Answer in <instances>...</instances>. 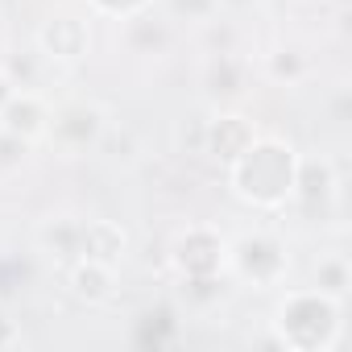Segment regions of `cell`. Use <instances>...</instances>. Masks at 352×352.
I'll return each mask as SVG.
<instances>
[{
    "instance_id": "9",
    "label": "cell",
    "mask_w": 352,
    "mask_h": 352,
    "mask_svg": "<svg viewBox=\"0 0 352 352\" xmlns=\"http://www.w3.org/2000/svg\"><path fill=\"white\" fill-rule=\"evenodd\" d=\"M25 145H30L25 137L0 129V170H17V166L25 162Z\"/></svg>"
},
{
    "instance_id": "2",
    "label": "cell",
    "mask_w": 352,
    "mask_h": 352,
    "mask_svg": "<svg viewBox=\"0 0 352 352\" xmlns=\"http://www.w3.org/2000/svg\"><path fill=\"white\" fill-rule=\"evenodd\" d=\"M104 129H108L104 108H96V104H87V100L63 104L58 112H50V124H46L50 141H58L67 153H83L87 145H96V141L104 137Z\"/></svg>"
},
{
    "instance_id": "6",
    "label": "cell",
    "mask_w": 352,
    "mask_h": 352,
    "mask_svg": "<svg viewBox=\"0 0 352 352\" xmlns=\"http://www.w3.org/2000/svg\"><path fill=\"white\" fill-rule=\"evenodd\" d=\"M124 253V232L108 220H91L83 224V249H79V261H104V265H116V257Z\"/></svg>"
},
{
    "instance_id": "10",
    "label": "cell",
    "mask_w": 352,
    "mask_h": 352,
    "mask_svg": "<svg viewBox=\"0 0 352 352\" xmlns=\"http://www.w3.org/2000/svg\"><path fill=\"white\" fill-rule=\"evenodd\" d=\"M9 340H13V323L0 315V344H9Z\"/></svg>"
},
{
    "instance_id": "1",
    "label": "cell",
    "mask_w": 352,
    "mask_h": 352,
    "mask_svg": "<svg viewBox=\"0 0 352 352\" xmlns=\"http://www.w3.org/2000/svg\"><path fill=\"white\" fill-rule=\"evenodd\" d=\"M294 179H298V157L282 141H257L253 137L232 157V187L249 204H261V208L286 204V195H294Z\"/></svg>"
},
{
    "instance_id": "12",
    "label": "cell",
    "mask_w": 352,
    "mask_h": 352,
    "mask_svg": "<svg viewBox=\"0 0 352 352\" xmlns=\"http://www.w3.org/2000/svg\"><path fill=\"white\" fill-rule=\"evenodd\" d=\"M228 5H249V0H228Z\"/></svg>"
},
{
    "instance_id": "11",
    "label": "cell",
    "mask_w": 352,
    "mask_h": 352,
    "mask_svg": "<svg viewBox=\"0 0 352 352\" xmlns=\"http://www.w3.org/2000/svg\"><path fill=\"white\" fill-rule=\"evenodd\" d=\"M13 91V83H9V75H0V104H5V96Z\"/></svg>"
},
{
    "instance_id": "4",
    "label": "cell",
    "mask_w": 352,
    "mask_h": 352,
    "mask_svg": "<svg viewBox=\"0 0 352 352\" xmlns=\"http://www.w3.org/2000/svg\"><path fill=\"white\" fill-rule=\"evenodd\" d=\"M236 270H241L245 278H253L257 286H270V282L286 270V253H282V245L270 241V236H245V241L236 245Z\"/></svg>"
},
{
    "instance_id": "5",
    "label": "cell",
    "mask_w": 352,
    "mask_h": 352,
    "mask_svg": "<svg viewBox=\"0 0 352 352\" xmlns=\"http://www.w3.org/2000/svg\"><path fill=\"white\" fill-rule=\"evenodd\" d=\"M38 50L50 54V58H63V63H75L83 50H87V25L75 21V17H50L38 34Z\"/></svg>"
},
{
    "instance_id": "3",
    "label": "cell",
    "mask_w": 352,
    "mask_h": 352,
    "mask_svg": "<svg viewBox=\"0 0 352 352\" xmlns=\"http://www.w3.org/2000/svg\"><path fill=\"white\" fill-rule=\"evenodd\" d=\"M46 124H50V112H46V104H42L38 91L13 87V91L5 96V104H0V129H9V133H17V137H25V141L42 137Z\"/></svg>"
},
{
    "instance_id": "8",
    "label": "cell",
    "mask_w": 352,
    "mask_h": 352,
    "mask_svg": "<svg viewBox=\"0 0 352 352\" xmlns=\"http://www.w3.org/2000/svg\"><path fill=\"white\" fill-rule=\"evenodd\" d=\"M75 290H79L87 302H104V298L112 294V265L83 257V261L75 265Z\"/></svg>"
},
{
    "instance_id": "7",
    "label": "cell",
    "mask_w": 352,
    "mask_h": 352,
    "mask_svg": "<svg viewBox=\"0 0 352 352\" xmlns=\"http://www.w3.org/2000/svg\"><path fill=\"white\" fill-rule=\"evenodd\" d=\"M249 141H253V129H249L241 116H220V120L208 129V145H212V153H224L228 162H232Z\"/></svg>"
}]
</instances>
